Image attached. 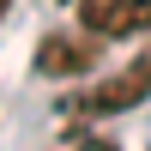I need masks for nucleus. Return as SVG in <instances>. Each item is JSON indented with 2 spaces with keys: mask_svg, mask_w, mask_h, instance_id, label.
Masks as SVG:
<instances>
[{
  "mask_svg": "<svg viewBox=\"0 0 151 151\" xmlns=\"http://www.w3.org/2000/svg\"><path fill=\"white\" fill-rule=\"evenodd\" d=\"M6 6H12V0H0V12H6Z\"/></svg>",
  "mask_w": 151,
  "mask_h": 151,
  "instance_id": "obj_5",
  "label": "nucleus"
},
{
  "mask_svg": "<svg viewBox=\"0 0 151 151\" xmlns=\"http://www.w3.org/2000/svg\"><path fill=\"white\" fill-rule=\"evenodd\" d=\"M79 151H115V145H109V139H85Z\"/></svg>",
  "mask_w": 151,
  "mask_h": 151,
  "instance_id": "obj_4",
  "label": "nucleus"
},
{
  "mask_svg": "<svg viewBox=\"0 0 151 151\" xmlns=\"http://www.w3.org/2000/svg\"><path fill=\"white\" fill-rule=\"evenodd\" d=\"M73 6H79V24L97 30L103 42L133 36V30H151V0H73Z\"/></svg>",
  "mask_w": 151,
  "mask_h": 151,
  "instance_id": "obj_3",
  "label": "nucleus"
},
{
  "mask_svg": "<svg viewBox=\"0 0 151 151\" xmlns=\"http://www.w3.org/2000/svg\"><path fill=\"white\" fill-rule=\"evenodd\" d=\"M145 97H151V48H139V55H133L121 73H109L103 85H91L73 109H79V115H127V109H139Z\"/></svg>",
  "mask_w": 151,
  "mask_h": 151,
  "instance_id": "obj_1",
  "label": "nucleus"
},
{
  "mask_svg": "<svg viewBox=\"0 0 151 151\" xmlns=\"http://www.w3.org/2000/svg\"><path fill=\"white\" fill-rule=\"evenodd\" d=\"M97 48H103V36L97 30H55L36 42V73H48V79H79V73L97 67Z\"/></svg>",
  "mask_w": 151,
  "mask_h": 151,
  "instance_id": "obj_2",
  "label": "nucleus"
}]
</instances>
